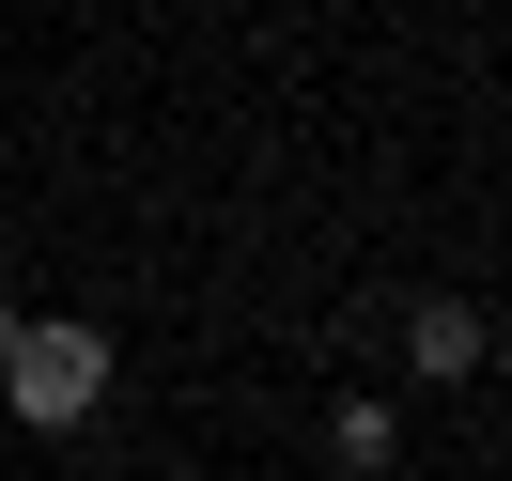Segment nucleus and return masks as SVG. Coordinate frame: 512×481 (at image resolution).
Returning a JSON list of instances; mask_svg holds the SVG:
<instances>
[{
    "instance_id": "f03ea898",
    "label": "nucleus",
    "mask_w": 512,
    "mask_h": 481,
    "mask_svg": "<svg viewBox=\"0 0 512 481\" xmlns=\"http://www.w3.org/2000/svg\"><path fill=\"white\" fill-rule=\"evenodd\" d=\"M404 373H435V388H466V373H481V311H466V295H435V311L404 326Z\"/></svg>"
},
{
    "instance_id": "7ed1b4c3",
    "label": "nucleus",
    "mask_w": 512,
    "mask_h": 481,
    "mask_svg": "<svg viewBox=\"0 0 512 481\" xmlns=\"http://www.w3.org/2000/svg\"><path fill=\"white\" fill-rule=\"evenodd\" d=\"M326 450H342V466H357V481H373V466H388V450H404V419H388V404H342V419H326Z\"/></svg>"
},
{
    "instance_id": "f257e3e1",
    "label": "nucleus",
    "mask_w": 512,
    "mask_h": 481,
    "mask_svg": "<svg viewBox=\"0 0 512 481\" xmlns=\"http://www.w3.org/2000/svg\"><path fill=\"white\" fill-rule=\"evenodd\" d=\"M0 404L32 419V435H78V419L109 404V342L94 326H16V342H0Z\"/></svg>"
}]
</instances>
